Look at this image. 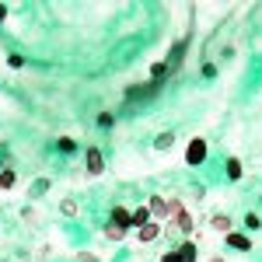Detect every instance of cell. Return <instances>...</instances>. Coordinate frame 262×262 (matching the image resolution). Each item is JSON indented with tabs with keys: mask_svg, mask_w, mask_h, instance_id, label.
Segmentation results:
<instances>
[{
	"mask_svg": "<svg viewBox=\"0 0 262 262\" xmlns=\"http://www.w3.org/2000/svg\"><path fill=\"white\" fill-rule=\"evenodd\" d=\"M245 227H248V231H259V227H262V217H259V213H248V217H245Z\"/></svg>",
	"mask_w": 262,
	"mask_h": 262,
	"instance_id": "e0dca14e",
	"label": "cell"
},
{
	"mask_svg": "<svg viewBox=\"0 0 262 262\" xmlns=\"http://www.w3.org/2000/svg\"><path fill=\"white\" fill-rule=\"evenodd\" d=\"M164 74H168V63H154V67H150V77H154V81L164 77Z\"/></svg>",
	"mask_w": 262,
	"mask_h": 262,
	"instance_id": "ac0fdd59",
	"label": "cell"
},
{
	"mask_svg": "<svg viewBox=\"0 0 262 262\" xmlns=\"http://www.w3.org/2000/svg\"><path fill=\"white\" fill-rule=\"evenodd\" d=\"M161 262H179V259H175V248H171V252H164V255H161Z\"/></svg>",
	"mask_w": 262,
	"mask_h": 262,
	"instance_id": "7402d4cb",
	"label": "cell"
},
{
	"mask_svg": "<svg viewBox=\"0 0 262 262\" xmlns=\"http://www.w3.org/2000/svg\"><path fill=\"white\" fill-rule=\"evenodd\" d=\"M108 224H112V227H122V231H129V227H133V210H126V206H112Z\"/></svg>",
	"mask_w": 262,
	"mask_h": 262,
	"instance_id": "3957f363",
	"label": "cell"
},
{
	"mask_svg": "<svg viewBox=\"0 0 262 262\" xmlns=\"http://www.w3.org/2000/svg\"><path fill=\"white\" fill-rule=\"evenodd\" d=\"M7 63H11V67H21V63H25V56H18V53H11V56H7Z\"/></svg>",
	"mask_w": 262,
	"mask_h": 262,
	"instance_id": "ffe728a7",
	"label": "cell"
},
{
	"mask_svg": "<svg viewBox=\"0 0 262 262\" xmlns=\"http://www.w3.org/2000/svg\"><path fill=\"white\" fill-rule=\"evenodd\" d=\"M196 252H200V248H196L192 242L175 245V259H179V262H196Z\"/></svg>",
	"mask_w": 262,
	"mask_h": 262,
	"instance_id": "ba28073f",
	"label": "cell"
},
{
	"mask_svg": "<svg viewBox=\"0 0 262 262\" xmlns=\"http://www.w3.org/2000/svg\"><path fill=\"white\" fill-rule=\"evenodd\" d=\"M224 242L227 248H238V252H252V238L242 234V231H231V234H224Z\"/></svg>",
	"mask_w": 262,
	"mask_h": 262,
	"instance_id": "8992f818",
	"label": "cell"
},
{
	"mask_svg": "<svg viewBox=\"0 0 262 262\" xmlns=\"http://www.w3.org/2000/svg\"><path fill=\"white\" fill-rule=\"evenodd\" d=\"M56 147H60L63 154H70V150H77V140H74V137H60V140H56Z\"/></svg>",
	"mask_w": 262,
	"mask_h": 262,
	"instance_id": "2e32d148",
	"label": "cell"
},
{
	"mask_svg": "<svg viewBox=\"0 0 262 262\" xmlns=\"http://www.w3.org/2000/svg\"><path fill=\"white\" fill-rule=\"evenodd\" d=\"M210 231H217V234H231V231H234V221H231L227 213H213V217H210Z\"/></svg>",
	"mask_w": 262,
	"mask_h": 262,
	"instance_id": "52a82bcc",
	"label": "cell"
},
{
	"mask_svg": "<svg viewBox=\"0 0 262 262\" xmlns=\"http://www.w3.org/2000/svg\"><path fill=\"white\" fill-rule=\"evenodd\" d=\"M84 164H88L91 175H101V171H105V158H101L98 147H88V150H84Z\"/></svg>",
	"mask_w": 262,
	"mask_h": 262,
	"instance_id": "277c9868",
	"label": "cell"
},
{
	"mask_svg": "<svg viewBox=\"0 0 262 262\" xmlns=\"http://www.w3.org/2000/svg\"><path fill=\"white\" fill-rule=\"evenodd\" d=\"M147 210H150V221H158V224H168V217H171L164 196H150V200H147Z\"/></svg>",
	"mask_w": 262,
	"mask_h": 262,
	"instance_id": "7a4b0ae2",
	"label": "cell"
},
{
	"mask_svg": "<svg viewBox=\"0 0 262 262\" xmlns=\"http://www.w3.org/2000/svg\"><path fill=\"white\" fill-rule=\"evenodd\" d=\"M161 234H164V227H161L158 221H150L147 227H140V231H137V238H140V245H150V242H158Z\"/></svg>",
	"mask_w": 262,
	"mask_h": 262,
	"instance_id": "5b68a950",
	"label": "cell"
},
{
	"mask_svg": "<svg viewBox=\"0 0 262 262\" xmlns=\"http://www.w3.org/2000/svg\"><path fill=\"white\" fill-rule=\"evenodd\" d=\"M46 189H49V179H39V182H32V189H28V196H32V200H39V196L46 192Z\"/></svg>",
	"mask_w": 262,
	"mask_h": 262,
	"instance_id": "4fadbf2b",
	"label": "cell"
},
{
	"mask_svg": "<svg viewBox=\"0 0 262 262\" xmlns=\"http://www.w3.org/2000/svg\"><path fill=\"white\" fill-rule=\"evenodd\" d=\"M60 213H67V217H77V200H60Z\"/></svg>",
	"mask_w": 262,
	"mask_h": 262,
	"instance_id": "5bb4252c",
	"label": "cell"
},
{
	"mask_svg": "<svg viewBox=\"0 0 262 262\" xmlns=\"http://www.w3.org/2000/svg\"><path fill=\"white\" fill-rule=\"evenodd\" d=\"M203 161H206V140L203 137H192V140L185 143V164L189 168H200Z\"/></svg>",
	"mask_w": 262,
	"mask_h": 262,
	"instance_id": "6da1fadb",
	"label": "cell"
},
{
	"mask_svg": "<svg viewBox=\"0 0 262 262\" xmlns=\"http://www.w3.org/2000/svg\"><path fill=\"white\" fill-rule=\"evenodd\" d=\"M154 147H158V150H171V147H175V133H161V137L154 140Z\"/></svg>",
	"mask_w": 262,
	"mask_h": 262,
	"instance_id": "7c38bea8",
	"label": "cell"
},
{
	"mask_svg": "<svg viewBox=\"0 0 262 262\" xmlns=\"http://www.w3.org/2000/svg\"><path fill=\"white\" fill-rule=\"evenodd\" d=\"M14 182H18V171L7 164V168L0 171V189H14Z\"/></svg>",
	"mask_w": 262,
	"mask_h": 262,
	"instance_id": "8fae6325",
	"label": "cell"
},
{
	"mask_svg": "<svg viewBox=\"0 0 262 262\" xmlns=\"http://www.w3.org/2000/svg\"><path fill=\"white\" fill-rule=\"evenodd\" d=\"M224 171H227V179L231 182H238L245 175V164L238 161V158H227V164H224Z\"/></svg>",
	"mask_w": 262,
	"mask_h": 262,
	"instance_id": "9c48e42d",
	"label": "cell"
},
{
	"mask_svg": "<svg viewBox=\"0 0 262 262\" xmlns=\"http://www.w3.org/2000/svg\"><path fill=\"white\" fill-rule=\"evenodd\" d=\"M98 122H101V126H105V129H108V126L116 122V116H112V112H101V116H98Z\"/></svg>",
	"mask_w": 262,
	"mask_h": 262,
	"instance_id": "d6986e66",
	"label": "cell"
},
{
	"mask_svg": "<svg viewBox=\"0 0 262 262\" xmlns=\"http://www.w3.org/2000/svg\"><path fill=\"white\" fill-rule=\"evenodd\" d=\"M4 18H7V7H4V4H0V21H4Z\"/></svg>",
	"mask_w": 262,
	"mask_h": 262,
	"instance_id": "603a6c76",
	"label": "cell"
},
{
	"mask_svg": "<svg viewBox=\"0 0 262 262\" xmlns=\"http://www.w3.org/2000/svg\"><path fill=\"white\" fill-rule=\"evenodd\" d=\"M147 224H150V210H147V206H137V210H133V227L140 231Z\"/></svg>",
	"mask_w": 262,
	"mask_h": 262,
	"instance_id": "30bf717a",
	"label": "cell"
},
{
	"mask_svg": "<svg viewBox=\"0 0 262 262\" xmlns=\"http://www.w3.org/2000/svg\"><path fill=\"white\" fill-rule=\"evenodd\" d=\"M81 262H101L98 255H91V252H81Z\"/></svg>",
	"mask_w": 262,
	"mask_h": 262,
	"instance_id": "44dd1931",
	"label": "cell"
},
{
	"mask_svg": "<svg viewBox=\"0 0 262 262\" xmlns=\"http://www.w3.org/2000/svg\"><path fill=\"white\" fill-rule=\"evenodd\" d=\"M210 262H224V259H210Z\"/></svg>",
	"mask_w": 262,
	"mask_h": 262,
	"instance_id": "cb8c5ba5",
	"label": "cell"
},
{
	"mask_svg": "<svg viewBox=\"0 0 262 262\" xmlns=\"http://www.w3.org/2000/svg\"><path fill=\"white\" fill-rule=\"evenodd\" d=\"M105 238H108V242H126V231H122V227H112V224H108V227H105Z\"/></svg>",
	"mask_w": 262,
	"mask_h": 262,
	"instance_id": "9a60e30c",
	"label": "cell"
}]
</instances>
